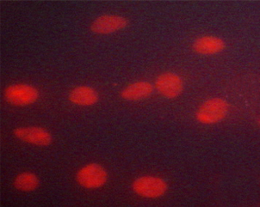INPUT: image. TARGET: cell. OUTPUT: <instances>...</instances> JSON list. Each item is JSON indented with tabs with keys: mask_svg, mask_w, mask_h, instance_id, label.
<instances>
[{
	"mask_svg": "<svg viewBox=\"0 0 260 207\" xmlns=\"http://www.w3.org/2000/svg\"><path fill=\"white\" fill-rule=\"evenodd\" d=\"M229 102L221 97L207 100L198 108L196 118L204 125H213L222 121L229 114Z\"/></svg>",
	"mask_w": 260,
	"mask_h": 207,
	"instance_id": "6da1fadb",
	"label": "cell"
},
{
	"mask_svg": "<svg viewBox=\"0 0 260 207\" xmlns=\"http://www.w3.org/2000/svg\"><path fill=\"white\" fill-rule=\"evenodd\" d=\"M6 102L17 107H27L38 101L40 92L38 89L28 84H13L4 91Z\"/></svg>",
	"mask_w": 260,
	"mask_h": 207,
	"instance_id": "7a4b0ae2",
	"label": "cell"
},
{
	"mask_svg": "<svg viewBox=\"0 0 260 207\" xmlns=\"http://www.w3.org/2000/svg\"><path fill=\"white\" fill-rule=\"evenodd\" d=\"M134 193L146 199H158L168 190V184L164 179L153 176L138 177L132 183Z\"/></svg>",
	"mask_w": 260,
	"mask_h": 207,
	"instance_id": "3957f363",
	"label": "cell"
},
{
	"mask_svg": "<svg viewBox=\"0 0 260 207\" xmlns=\"http://www.w3.org/2000/svg\"><path fill=\"white\" fill-rule=\"evenodd\" d=\"M108 178L109 175L105 168L96 162L83 166L76 174L78 184L86 189H98L104 187Z\"/></svg>",
	"mask_w": 260,
	"mask_h": 207,
	"instance_id": "277c9868",
	"label": "cell"
},
{
	"mask_svg": "<svg viewBox=\"0 0 260 207\" xmlns=\"http://www.w3.org/2000/svg\"><path fill=\"white\" fill-rule=\"evenodd\" d=\"M154 88L165 98L176 99L183 93L184 84L182 77L178 74L165 72L156 77Z\"/></svg>",
	"mask_w": 260,
	"mask_h": 207,
	"instance_id": "5b68a950",
	"label": "cell"
},
{
	"mask_svg": "<svg viewBox=\"0 0 260 207\" xmlns=\"http://www.w3.org/2000/svg\"><path fill=\"white\" fill-rule=\"evenodd\" d=\"M13 135L22 142L36 145L48 146L53 142V136L45 128L41 127H21L13 130Z\"/></svg>",
	"mask_w": 260,
	"mask_h": 207,
	"instance_id": "8992f818",
	"label": "cell"
},
{
	"mask_svg": "<svg viewBox=\"0 0 260 207\" xmlns=\"http://www.w3.org/2000/svg\"><path fill=\"white\" fill-rule=\"evenodd\" d=\"M128 20L122 16L105 14L96 17L91 23L90 29L94 34H111L126 29Z\"/></svg>",
	"mask_w": 260,
	"mask_h": 207,
	"instance_id": "52a82bcc",
	"label": "cell"
},
{
	"mask_svg": "<svg viewBox=\"0 0 260 207\" xmlns=\"http://www.w3.org/2000/svg\"><path fill=\"white\" fill-rule=\"evenodd\" d=\"M192 49L198 54L215 55L225 50L226 43L220 37L204 35L199 37L194 42Z\"/></svg>",
	"mask_w": 260,
	"mask_h": 207,
	"instance_id": "ba28073f",
	"label": "cell"
},
{
	"mask_svg": "<svg viewBox=\"0 0 260 207\" xmlns=\"http://www.w3.org/2000/svg\"><path fill=\"white\" fill-rule=\"evenodd\" d=\"M154 87L147 81H137L126 86L121 91L122 99L131 102H136L147 99L153 93Z\"/></svg>",
	"mask_w": 260,
	"mask_h": 207,
	"instance_id": "9c48e42d",
	"label": "cell"
},
{
	"mask_svg": "<svg viewBox=\"0 0 260 207\" xmlns=\"http://www.w3.org/2000/svg\"><path fill=\"white\" fill-rule=\"evenodd\" d=\"M68 100L77 106H93L99 102L98 91L91 86H77L68 94Z\"/></svg>",
	"mask_w": 260,
	"mask_h": 207,
	"instance_id": "30bf717a",
	"label": "cell"
},
{
	"mask_svg": "<svg viewBox=\"0 0 260 207\" xmlns=\"http://www.w3.org/2000/svg\"><path fill=\"white\" fill-rule=\"evenodd\" d=\"M13 185L17 190L28 193L39 187L40 180L38 176L32 172H22L15 177Z\"/></svg>",
	"mask_w": 260,
	"mask_h": 207,
	"instance_id": "8fae6325",
	"label": "cell"
}]
</instances>
